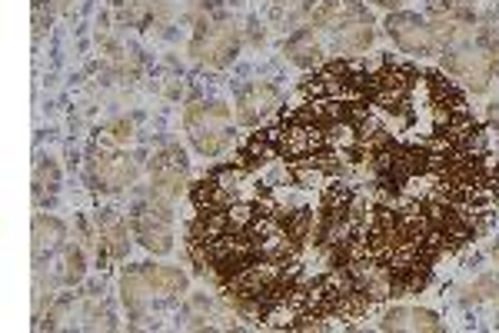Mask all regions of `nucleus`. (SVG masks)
<instances>
[{
    "mask_svg": "<svg viewBox=\"0 0 499 333\" xmlns=\"http://www.w3.org/2000/svg\"><path fill=\"white\" fill-rule=\"evenodd\" d=\"M190 200V260L237 317L326 330L420 293L440 256L486 233L499 157L440 70L333 60Z\"/></svg>",
    "mask_w": 499,
    "mask_h": 333,
    "instance_id": "1",
    "label": "nucleus"
},
{
    "mask_svg": "<svg viewBox=\"0 0 499 333\" xmlns=\"http://www.w3.org/2000/svg\"><path fill=\"white\" fill-rule=\"evenodd\" d=\"M184 127L200 154L217 157L227 150L233 137V113L220 100H194L184 111Z\"/></svg>",
    "mask_w": 499,
    "mask_h": 333,
    "instance_id": "2",
    "label": "nucleus"
},
{
    "mask_svg": "<svg viewBox=\"0 0 499 333\" xmlns=\"http://www.w3.org/2000/svg\"><path fill=\"white\" fill-rule=\"evenodd\" d=\"M133 237L141 240L150 254H170L174 250V217H170V200L153 197L133 207L131 217Z\"/></svg>",
    "mask_w": 499,
    "mask_h": 333,
    "instance_id": "3",
    "label": "nucleus"
},
{
    "mask_svg": "<svg viewBox=\"0 0 499 333\" xmlns=\"http://www.w3.org/2000/svg\"><path fill=\"white\" fill-rule=\"evenodd\" d=\"M87 177L94 184V190L117 194V190L131 187L133 180H137V164L127 154H113V150L94 147L87 157Z\"/></svg>",
    "mask_w": 499,
    "mask_h": 333,
    "instance_id": "4",
    "label": "nucleus"
},
{
    "mask_svg": "<svg viewBox=\"0 0 499 333\" xmlns=\"http://www.w3.org/2000/svg\"><path fill=\"white\" fill-rule=\"evenodd\" d=\"M240 50V31L237 23H213V27H200V33L190 44L194 60L206 67H227Z\"/></svg>",
    "mask_w": 499,
    "mask_h": 333,
    "instance_id": "5",
    "label": "nucleus"
},
{
    "mask_svg": "<svg viewBox=\"0 0 499 333\" xmlns=\"http://www.w3.org/2000/svg\"><path fill=\"white\" fill-rule=\"evenodd\" d=\"M186 187V157L180 147H163L150 160V194L174 203Z\"/></svg>",
    "mask_w": 499,
    "mask_h": 333,
    "instance_id": "6",
    "label": "nucleus"
},
{
    "mask_svg": "<svg viewBox=\"0 0 499 333\" xmlns=\"http://www.w3.org/2000/svg\"><path fill=\"white\" fill-rule=\"evenodd\" d=\"M443 70L453 74V77L467 80L473 94H483L493 80V70H496V60H493V50H483V47H463V50H453V54H443Z\"/></svg>",
    "mask_w": 499,
    "mask_h": 333,
    "instance_id": "7",
    "label": "nucleus"
},
{
    "mask_svg": "<svg viewBox=\"0 0 499 333\" xmlns=\"http://www.w3.org/2000/svg\"><path fill=\"white\" fill-rule=\"evenodd\" d=\"M277 107H283V94L267 80H253L250 87H243L237 94V104H233V117L243 127H257L260 121H267Z\"/></svg>",
    "mask_w": 499,
    "mask_h": 333,
    "instance_id": "8",
    "label": "nucleus"
},
{
    "mask_svg": "<svg viewBox=\"0 0 499 333\" xmlns=\"http://www.w3.org/2000/svg\"><path fill=\"white\" fill-rule=\"evenodd\" d=\"M386 33H390L393 40H396V47L406 50V54L430 57V54L440 50L430 21H420L416 14H390V21H386Z\"/></svg>",
    "mask_w": 499,
    "mask_h": 333,
    "instance_id": "9",
    "label": "nucleus"
},
{
    "mask_svg": "<svg viewBox=\"0 0 499 333\" xmlns=\"http://www.w3.org/2000/svg\"><path fill=\"white\" fill-rule=\"evenodd\" d=\"M357 21H369L367 7H363L359 0H323V4H320V7L313 11V27H316V31L337 33L340 27L357 23Z\"/></svg>",
    "mask_w": 499,
    "mask_h": 333,
    "instance_id": "10",
    "label": "nucleus"
},
{
    "mask_svg": "<svg viewBox=\"0 0 499 333\" xmlns=\"http://www.w3.org/2000/svg\"><path fill=\"white\" fill-rule=\"evenodd\" d=\"M380 330H443V320L433 310H420V307H393L383 313Z\"/></svg>",
    "mask_w": 499,
    "mask_h": 333,
    "instance_id": "11",
    "label": "nucleus"
},
{
    "mask_svg": "<svg viewBox=\"0 0 499 333\" xmlns=\"http://www.w3.org/2000/svg\"><path fill=\"white\" fill-rule=\"evenodd\" d=\"M100 223V254H104V260H120V256L127 254V247H131V240H127V223L120 220V217H113L110 211H104V217H97Z\"/></svg>",
    "mask_w": 499,
    "mask_h": 333,
    "instance_id": "12",
    "label": "nucleus"
},
{
    "mask_svg": "<svg viewBox=\"0 0 499 333\" xmlns=\"http://www.w3.org/2000/svg\"><path fill=\"white\" fill-rule=\"evenodd\" d=\"M143 277L153 287V293L160 297H177V293H186V274L177 270V266H153L143 264Z\"/></svg>",
    "mask_w": 499,
    "mask_h": 333,
    "instance_id": "13",
    "label": "nucleus"
},
{
    "mask_svg": "<svg viewBox=\"0 0 499 333\" xmlns=\"http://www.w3.org/2000/svg\"><path fill=\"white\" fill-rule=\"evenodd\" d=\"M369 44H373V21L347 23V27H340L333 33V47L340 54H363Z\"/></svg>",
    "mask_w": 499,
    "mask_h": 333,
    "instance_id": "14",
    "label": "nucleus"
},
{
    "mask_svg": "<svg viewBox=\"0 0 499 333\" xmlns=\"http://www.w3.org/2000/svg\"><path fill=\"white\" fill-rule=\"evenodd\" d=\"M283 54L300 67H313L316 60H320V54H323V47L316 40V33L310 31V27H304V31H296L294 37L283 44Z\"/></svg>",
    "mask_w": 499,
    "mask_h": 333,
    "instance_id": "15",
    "label": "nucleus"
},
{
    "mask_svg": "<svg viewBox=\"0 0 499 333\" xmlns=\"http://www.w3.org/2000/svg\"><path fill=\"white\" fill-rule=\"evenodd\" d=\"M120 297L127 303V310H133V313L143 310V303L153 297V287L147 284V277H143V266H133V270H127V274L120 277Z\"/></svg>",
    "mask_w": 499,
    "mask_h": 333,
    "instance_id": "16",
    "label": "nucleus"
},
{
    "mask_svg": "<svg viewBox=\"0 0 499 333\" xmlns=\"http://www.w3.org/2000/svg\"><path fill=\"white\" fill-rule=\"evenodd\" d=\"M64 237H67L64 223L57 220V217H44V213H41V217L33 220V254L41 256V254H44V247H47V250H54V247L60 244Z\"/></svg>",
    "mask_w": 499,
    "mask_h": 333,
    "instance_id": "17",
    "label": "nucleus"
},
{
    "mask_svg": "<svg viewBox=\"0 0 499 333\" xmlns=\"http://www.w3.org/2000/svg\"><path fill=\"white\" fill-rule=\"evenodd\" d=\"M57 184H60V170H57V164L47 157V160H41L37 170H33V194H37V200L44 197V194H54Z\"/></svg>",
    "mask_w": 499,
    "mask_h": 333,
    "instance_id": "18",
    "label": "nucleus"
},
{
    "mask_svg": "<svg viewBox=\"0 0 499 333\" xmlns=\"http://www.w3.org/2000/svg\"><path fill=\"white\" fill-rule=\"evenodd\" d=\"M84 274H87V264H84V250H80V247H70V250L64 254V270H60V284L74 287V284H80V280H84Z\"/></svg>",
    "mask_w": 499,
    "mask_h": 333,
    "instance_id": "19",
    "label": "nucleus"
},
{
    "mask_svg": "<svg viewBox=\"0 0 499 333\" xmlns=\"http://www.w3.org/2000/svg\"><path fill=\"white\" fill-rule=\"evenodd\" d=\"M483 297H493V300H499V280L496 277H479L476 284H469L467 287V300H473V303H476V300H483Z\"/></svg>",
    "mask_w": 499,
    "mask_h": 333,
    "instance_id": "20",
    "label": "nucleus"
},
{
    "mask_svg": "<svg viewBox=\"0 0 499 333\" xmlns=\"http://www.w3.org/2000/svg\"><path fill=\"white\" fill-rule=\"evenodd\" d=\"M107 133H110V140H113V144H127V140H131V137H133V123H131V121H117V123H110Z\"/></svg>",
    "mask_w": 499,
    "mask_h": 333,
    "instance_id": "21",
    "label": "nucleus"
},
{
    "mask_svg": "<svg viewBox=\"0 0 499 333\" xmlns=\"http://www.w3.org/2000/svg\"><path fill=\"white\" fill-rule=\"evenodd\" d=\"M373 4H380V7H400L406 0H373Z\"/></svg>",
    "mask_w": 499,
    "mask_h": 333,
    "instance_id": "22",
    "label": "nucleus"
},
{
    "mask_svg": "<svg viewBox=\"0 0 499 333\" xmlns=\"http://www.w3.org/2000/svg\"><path fill=\"white\" fill-rule=\"evenodd\" d=\"M489 117H493V123L499 127V104H493V107H489Z\"/></svg>",
    "mask_w": 499,
    "mask_h": 333,
    "instance_id": "23",
    "label": "nucleus"
},
{
    "mask_svg": "<svg viewBox=\"0 0 499 333\" xmlns=\"http://www.w3.org/2000/svg\"><path fill=\"white\" fill-rule=\"evenodd\" d=\"M493 256H496V260H499V244H496V247H493Z\"/></svg>",
    "mask_w": 499,
    "mask_h": 333,
    "instance_id": "24",
    "label": "nucleus"
}]
</instances>
